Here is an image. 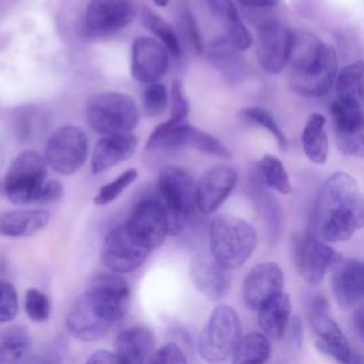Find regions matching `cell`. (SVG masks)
<instances>
[{"instance_id": "47", "label": "cell", "mask_w": 364, "mask_h": 364, "mask_svg": "<svg viewBox=\"0 0 364 364\" xmlns=\"http://www.w3.org/2000/svg\"><path fill=\"white\" fill-rule=\"evenodd\" d=\"M239 4L247 9H267L277 4L279 0H236Z\"/></svg>"}, {"instance_id": "8", "label": "cell", "mask_w": 364, "mask_h": 364, "mask_svg": "<svg viewBox=\"0 0 364 364\" xmlns=\"http://www.w3.org/2000/svg\"><path fill=\"white\" fill-rule=\"evenodd\" d=\"M178 148H192L222 159L232 156L230 151L213 135L185 122L179 125H166L162 122L152 131L146 141L148 151Z\"/></svg>"}, {"instance_id": "2", "label": "cell", "mask_w": 364, "mask_h": 364, "mask_svg": "<svg viewBox=\"0 0 364 364\" xmlns=\"http://www.w3.org/2000/svg\"><path fill=\"white\" fill-rule=\"evenodd\" d=\"M289 64L291 67L289 85L304 97L327 94L337 77L336 50L304 30L293 31Z\"/></svg>"}, {"instance_id": "25", "label": "cell", "mask_w": 364, "mask_h": 364, "mask_svg": "<svg viewBox=\"0 0 364 364\" xmlns=\"http://www.w3.org/2000/svg\"><path fill=\"white\" fill-rule=\"evenodd\" d=\"M331 289L337 303L348 307L364 299V262L340 263L331 277Z\"/></svg>"}, {"instance_id": "17", "label": "cell", "mask_w": 364, "mask_h": 364, "mask_svg": "<svg viewBox=\"0 0 364 364\" xmlns=\"http://www.w3.org/2000/svg\"><path fill=\"white\" fill-rule=\"evenodd\" d=\"M149 250L135 243L127 233L124 225L111 229L100 250L101 263L112 273H129L144 264Z\"/></svg>"}, {"instance_id": "12", "label": "cell", "mask_w": 364, "mask_h": 364, "mask_svg": "<svg viewBox=\"0 0 364 364\" xmlns=\"http://www.w3.org/2000/svg\"><path fill=\"white\" fill-rule=\"evenodd\" d=\"M92 310L107 323L121 321L131 301V289L125 279L117 273L98 274L84 293Z\"/></svg>"}, {"instance_id": "14", "label": "cell", "mask_w": 364, "mask_h": 364, "mask_svg": "<svg viewBox=\"0 0 364 364\" xmlns=\"http://www.w3.org/2000/svg\"><path fill=\"white\" fill-rule=\"evenodd\" d=\"M136 16L134 0H90L84 14L88 37H107L127 27Z\"/></svg>"}, {"instance_id": "19", "label": "cell", "mask_w": 364, "mask_h": 364, "mask_svg": "<svg viewBox=\"0 0 364 364\" xmlns=\"http://www.w3.org/2000/svg\"><path fill=\"white\" fill-rule=\"evenodd\" d=\"M283 283V272L276 263L264 262L253 266L242 286L245 304L252 310H259L267 300L282 293Z\"/></svg>"}, {"instance_id": "39", "label": "cell", "mask_w": 364, "mask_h": 364, "mask_svg": "<svg viewBox=\"0 0 364 364\" xmlns=\"http://www.w3.org/2000/svg\"><path fill=\"white\" fill-rule=\"evenodd\" d=\"M24 310L28 318L34 323H44L51 314V303L48 297L38 289L30 287L24 296Z\"/></svg>"}, {"instance_id": "45", "label": "cell", "mask_w": 364, "mask_h": 364, "mask_svg": "<svg viewBox=\"0 0 364 364\" xmlns=\"http://www.w3.org/2000/svg\"><path fill=\"white\" fill-rule=\"evenodd\" d=\"M85 364H121L117 354L107 350L94 351L85 361Z\"/></svg>"}, {"instance_id": "36", "label": "cell", "mask_w": 364, "mask_h": 364, "mask_svg": "<svg viewBox=\"0 0 364 364\" xmlns=\"http://www.w3.org/2000/svg\"><path fill=\"white\" fill-rule=\"evenodd\" d=\"M239 117L247 122H252V124H256V125L264 128L276 139L279 148L282 151H286V148H287L286 135L280 129L276 119L273 118V115L269 111H266L264 108H260V107H245L239 111Z\"/></svg>"}, {"instance_id": "48", "label": "cell", "mask_w": 364, "mask_h": 364, "mask_svg": "<svg viewBox=\"0 0 364 364\" xmlns=\"http://www.w3.org/2000/svg\"><path fill=\"white\" fill-rule=\"evenodd\" d=\"M21 364H53V361L48 360V358H46V357H38V355H36V357H30V358L24 360Z\"/></svg>"}, {"instance_id": "38", "label": "cell", "mask_w": 364, "mask_h": 364, "mask_svg": "<svg viewBox=\"0 0 364 364\" xmlns=\"http://www.w3.org/2000/svg\"><path fill=\"white\" fill-rule=\"evenodd\" d=\"M169 102V95L164 84L152 82L148 84L142 94V109L146 117H161Z\"/></svg>"}, {"instance_id": "27", "label": "cell", "mask_w": 364, "mask_h": 364, "mask_svg": "<svg viewBox=\"0 0 364 364\" xmlns=\"http://www.w3.org/2000/svg\"><path fill=\"white\" fill-rule=\"evenodd\" d=\"M213 16L225 26L228 41L239 51L247 50L252 46V34L240 20L239 11L233 0H206Z\"/></svg>"}, {"instance_id": "32", "label": "cell", "mask_w": 364, "mask_h": 364, "mask_svg": "<svg viewBox=\"0 0 364 364\" xmlns=\"http://www.w3.org/2000/svg\"><path fill=\"white\" fill-rule=\"evenodd\" d=\"M270 350V340L263 333H249L240 337L232 354V364H264Z\"/></svg>"}, {"instance_id": "49", "label": "cell", "mask_w": 364, "mask_h": 364, "mask_svg": "<svg viewBox=\"0 0 364 364\" xmlns=\"http://www.w3.org/2000/svg\"><path fill=\"white\" fill-rule=\"evenodd\" d=\"M7 266V260H6V256L3 253H0V273L6 269Z\"/></svg>"}, {"instance_id": "15", "label": "cell", "mask_w": 364, "mask_h": 364, "mask_svg": "<svg viewBox=\"0 0 364 364\" xmlns=\"http://www.w3.org/2000/svg\"><path fill=\"white\" fill-rule=\"evenodd\" d=\"M331 117L337 148L347 156L364 158V107L336 98Z\"/></svg>"}, {"instance_id": "46", "label": "cell", "mask_w": 364, "mask_h": 364, "mask_svg": "<svg viewBox=\"0 0 364 364\" xmlns=\"http://www.w3.org/2000/svg\"><path fill=\"white\" fill-rule=\"evenodd\" d=\"M353 326H354L357 334L364 341V306L354 310V313H353Z\"/></svg>"}, {"instance_id": "28", "label": "cell", "mask_w": 364, "mask_h": 364, "mask_svg": "<svg viewBox=\"0 0 364 364\" xmlns=\"http://www.w3.org/2000/svg\"><path fill=\"white\" fill-rule=\"evenodd\" d=\"M291 301L289 294L279 293L259 309V327L269 340H280L287 328Z\"/></svg>"}, {"instance_id": "31", "label": "cell", "mask_w": 364, "mask_h": 364, "mask_svg": "<svg viewBox=\"0 0 364 364\" xmlns=\"http://www.w3.org/2000/svg\"><path fill=\"white\" fill-rule=\"evenodd\" d=\"M337 98L364 107V60L343 67L336 77Z\"/></svg>"}, {"instance_id": "43", "label": "cell", "mask_w": 364, "mask_h": 364, "mask_svg": "<svg viewBox=\"0 0 364 364\" xmlns=\"http://www.w3.org/2000/svg\"><path fill=\"white\" fill-rule=\"evenodd\" d=\"M183 26H185V31H186V36L189 37L191 43H192V47L193 50L200 54L203 51V44H202V37H200V33H199V28L196 26V21L193 18V16L191 14L189 10H185L183 13Z\"/></svg>"}, {"instance_id": "40", "label": "cell", "mask_w": 364, "mask_h": 364, "mask_svg": "<svg viewBox=\"0 0 364 364\" xmlns=\"http://www.w3.org/2000/svg\"><path fill=\"white\" fill-rule=\"evenodd\" d=\"M169 105H171V115H169V119L165 121V124L166 125L182 124L189 114V101L185 95L183 85L179 80L172 81V87L169 92Z\"/></svg>"}, {"instance_id": "29", "label": "cell", "mask_w": 364, "mask_h": 364, "mask_svg": "<svg viewBox=\"0 0 364 364\" xmlns=\"http://www.w3.org/2000/svg\"><path fill=\"white\" fill-rule=\"evenodd\" d=\"M326 118L318 112L310 114L301 132V146L304 155L317 165H323L328 158V138L326 132Z\"/></svg>"}, {"instance_id": "7", "label": "cell", "mask_w": 364, "mask_h": 364, "mask_svg": "<svg viewBox=\"0 0 364 364\" xmlns=\"http://www.w3.org/2000/svg\"><path fill=\"white\" fill-rule=\"evenodd\" d=\"M240 333L242 326L237 313L226 304L215 307L199 334V355L212 364L225 361L233 354Z\"/></svg>"}, {"instance_id": "18", "label": "cell", "mask_w": 364, "mask_h": 364, "mask_svg": "<svg viewBox=\"0 0 364 364\" xmlns=\"http://www.w3.org/2000/svg\"><path fill=\"white\" fill-rule=\"evenodd\" d=\"M169 51L154 37L139 36L131 47V75L141 84L158 82L168 71Z\"/></svg>"}, {"instance_id": "20", "label": "cell", "mask_w": 364, "mask_h": 364, "mask_svg": "<svg viewBox=\"0 0 364 364\" xmlns=\"http://www.w3.org/2000/svg\"><path fill=\"white\" fill-rule=\"evenodd\" d=\"M237 182V172L232 166L220 165L206 171L196 183V209L203 215L216 212L230 195Z\"/></svg>"}, {"instance_id": "6", "label": "cell", "mask_w": 364, "mask_h": 364, "mask_svg": "<svg viewBox=\"0 0 364 364\" xmlns=\"http://www.w3.org/2000/svg\"><path fill=\"white\" fill-rule=\"evenodd\" d=\"M47 162L33 149L20 152L10 162L4 176V193L11 203H38L40 193L47 182Z\"/></svg>"}, {"instance_id": "16", "label": "cell", "mask_w": 364, "mask_h": 364, "mask_svg": "<svg viewBox=\"0 0 364 364\" xmlns=\"http://www.w3.org/2000/svg\"><path fill=\"white\" fill-rule=\"evenodd\" d=\"M293 31L279 20H266L257 28L256 55L260 67L272 74L280 73L289 63Z\"/></svg>"}, {"instance_id": "41", "label": "cell", "mask_w": 364, "mask_h": 364, "mask_svg": "<svg viewBox=\"0 0 364 364\" xmlns=\"http://www.w3.org/2000/svg\"><path fill=\"white\" fill-rule=\"evenodd\" d=\"M18 313V297L14 286L7 280H0V324L16 318Z\"/></svg>"}, {"instance_id": "34", "label": "cell", "mask_w": 364, "mask_h": 364, "mask_svg": "<svg viewBox=\"0 0 364 364\" xmlns=\"http://www.w3.org/2000/svg\"><path fill=\"white\" fill-rule=\"evenodd\" d=\"M259 171L266 186L284 195L293 192V185L290 182L289 173L277 156L270 154L263 155L259 161Z\"/></svg>"}, {"instance_id": "13", "label": "cell", "mask_w": 364, "mask_h": 364, "mask_svg": "<svg viewBox=\"0 0 364 364\" xmlns=\"http://www.w3.org/2000/svg\"><path fill=\"white\" fill-rule=\"evenodd\" d=\"M293 259L299 274L310 284H318L327 270L340 260V255L316 235L297 236L293 243Z\"/></svg>"}, {"instance_id": "44", "label": "cell", "mask_w": 364, "mask_h": 364, "mask_svg": "<svg viewBox=\"0 0 364 364\" xmlns=\"http://www.w3.org/2000/svg\"><path fill=\"white\" fill-rule=\"evenodd\" d=\"M64 193V189H63V185L60 181L57 179H51V181H47L43 186V191L40 193V199H38V203L40 205H48V203H54L57 200L61 199Z\"/></svg>"}, {"instance_id": "30", "label": "cell", "mask_w": 364, "mask_h": 364, "mask_svg": "<svg viewBox=\"0 0 364 364\" xmlns=\"http://www.w3.org/2000/svg\"><path fill=\"white\" fill-rule=\"evenodd\" d=\"M31 336L21 326H10L0 333V364H21L30 350Z\"/></svg>"}, {"instance_id": "24", "label": "cell", "mask_w": 364, "mask_h": 364, "mask_svg": "<svg viewBox=\"0 0 364 364\" xmlns=\"http://www.w3.org/2000/svg\"><path fill=\"white\" fill-rule=\"evenodd\" d=\"M155 346V336L146 326H132L115 340V354L121 364H148Z\"/></svg>"}, {"instance_id": "23", "label": "cell", "mask_w": 364, "mask_h": 364, "mask_svg": "<svg viewBox=\"0 0 364 364\" xmlns=\"http://www.w3.org/2000/svg\"><path fill=\"white\" fill-rule=\"evenodd\" d=\"M138 149V138L132 134H114L100 138L91 154V172L102 173L119 162L128 161Z\"/></svg>"}, {"instance_id": "10", "label": "cell", "mask_w": 364, "mask_h": 364, "mask_svg": "<svg viewBox=\"0 0 364 364\" xmlns=\"http://www.w3.org/2000/svg\"><path fill=\"white\" fill-rule=\"evenodd\" d=\"M309 321L317 336L316 347L338 364H364V355L355 351L337 323L327 313V303L317 297L309 309Z\"/></svg>"}, {"instance_id": "4", "label": "cell", "mask_w": 364, "mask_h": 364, "mask_svg": "<svg viewBox=\"0 0 364 364\" xmlns=\"http://www.w3.org/2000/svg\"><path fill=\"white\" fill-rule=\"evenodd\" d=\"M85 118L97 134H131L139 122V108L128 94L98 92L87 101Z\"/></svg>"}, {"instance_id": "42", "label": "cell", "mask_w": 364, "mask_h": 364, "mask_svg": "<svg viewBox=\"0 0 364 364\" xmlns=\"http://www.w3.org/2000/svg\"><path fill=\"white\" fill-rule=\"evenodd\" d=\"M148 364H188V361L179 344L166 343L151 355Z\"/></svg>"}, {"instance_id": "5", "label": "cell", "mask_w": 364, "mask_h": 364, "mask_svg": "<svg viewBox=\"0 0 364 364\" xmlns=\"http://www.w3.org/2000/svg\"><path fill=\"white\" fill-rule=\"evenodd\" d=\"M159 200L169 222V235H178L196 208V183L181 166L168 165L158 176Z\"/></svg>"}, {"instance_id": "50", "label": "cell", "mask_w": 364, "mask_h": 364, "mask_svg": "<svg viewBox=\"0 0 364 364\" xmlns=\"http://www.w3.org/2000/svg\"><path fill=\"white\" fill-rule=\"evenodd\" d=\"M152 3H154L155 6H158V7H166L168 3H169V0H152Z\"/></svg>"}, {"instance_id": "22", "label": "cell", "mask_w": 364, "mask_h": 364, "mask_svg": "<svg viewBox=\"0 0 364 364\" xmlns=\"http://www.w3.org/2000/svg\"><path fill=\"white\" fill-rule=\"evenodd\" d=\"M112 324L104 321L81 294L68 309L65 316V328L68 334L80 341L91 343L101 340L108 334Z\"/></svg>"}, {"instance_id": "9", "label": "cell", "mask_w": 364, "mask_h": 364, "mask_svg": "<svg viewBox=\"0 0 364 364\" xmlns=\"http://www.w3.org/2000/svg\"><path fill=\"white\" fill-rule=\"evenodd\" d=\"M88 155V138L77 125L57 128L47 139L44 159L55 173L73 175L82 168Z\"/></svg>"}, {"instance_id": "11", "label": "cell", "mask_w": 364, "mask_h": 364, "mask_svg": "<svg viewBox=\"0 0 364 364\" xmlns=\"http://www.w3.org/2000/svg\"><path fill=\"white\" fill-rule=\"evenodd\" d=\"M124 228L128 236L152 252L159 247L169 235V222L166 210L159 199H142L135 203L128 213Z\"/></svg>"}, {"instance_id": "35", "label": "cell", "mask_w": 364, "mask_h": 364, "mask_svg": "<svg viewBox=\"0 0 364 364\" xmlns=\"http://www.w3.org/2000/svg\"><path fill=\"white\" fill-rule=\"evenodd\" d=\"M237 51L226 37H220L210 44L209 58L226 77H233L240 71Z\"/></svg>"}, {"instance_id": "1", "label": "cell", "mask_w": 364, "mask_h": 364, "mask_svg": "<svg viewBox=\"0 0 364 364\" xmlns=\"http://www.w3.org/2000/svg\"><path fill=\"white\" fill-rule=\"evenodd\" d=\"M314 218L316 232L324 242L348 240L364 226V195L353 175L337 171L323 182Z\"/></svg>"}, {"instance_id": "3", "label": "cell", "mask_w": 364, "mask_h": 364, "mask_svg": "<svg viewBox=\"0 0 364 364\" xmlns=\"http://www.w3.org/2000/svg\"><path fill=\"white\" fill-rule=\"evenodd\" d=\"M257 245V232L247 220L233 215H219L209 225L210 255L226 269L242 266Z\"/></svg>"}, {"instance_id": "26", "label": "cell", "mask_w": 364, "mask_h": 364, "mask_svg": "<svg viewBox=\"0 0 364 364\" xmlns=\"http://www.w3.org/2000/svg\"><path fill=\"white\" fill-rule=\"evenodd\" d=\"M50 222L47 209H13L0 212V236L30 237L41 232Z\"/></svg>"}, {"instance_id": "21", "label": "cell", "mask_w": 364, "mask_h": 364, "mask_svg": "<svg viewBox=\"0 0 364 364\" xmlns=\"http://www.w3.org/2000/svg\"><path fill=\"white\" fill-rule=\"evenodd\" d=\"M229 269L213 259L212 255L198 253L189 264L191 279L195 287L209 300L223 299L230 287Z\"/></svg>"}, {"instance_id": "37", "label": "cell", "mask_w": 364, "mask_h": 364, "mask_svg": "<svg viewBox=\"0 0 364 364\" xmlns=\"http://www.w3.org/2000/svg\"><path fill=\"white\" fill-rule=\"evenodd\" d=\"M138 178V171L135 168H129L121 172L115 179L102 185L97 195L94 196V203L98 206H105L114 202L129 185H132Z\"/></svg>"}, {"instance_id": "33", "label": "cell", "mask_w": 364, "mask_h": 364, "mask_svg": "<svg viewBox=\"0 0 364 364\" xmlns=\"http://www.w3.org/2000/svg\"><path fill=\"white\" fill-rule=\"evenodd\" d=\"M142 24L156 36L158 41H161L172 57H181V41L173 30V27L164 20L159 14L152 11L149 7H144L141 11Z\"/></svg>"}]
</instances>
